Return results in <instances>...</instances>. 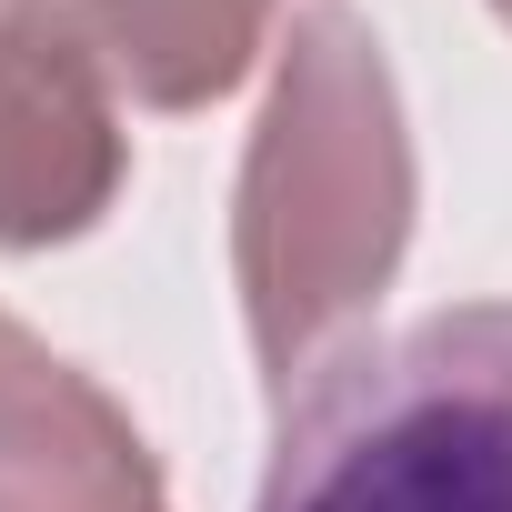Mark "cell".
Segmentation results:
<instances>
[{"instance_id":"5b68a950","label":"cell","mask_w":512,"mask_h":512,"mask_svg":"<svg viewBox=\"0 0 512 512\" xmlns=\"http://www.w3.org/2000/svg\"><path fill=\"white\" fill-rule=\"evenodd\" d=\"M111 111H211L251 81L272 0H11Z\"/></svg>"},{"instance_id":"8992f818","label":"cell","mask_w":512,"mask_h":512,"mask_svg":"<svg viewBox=\"0 0 512 512\" xmlns=\"http://www.w3.org/2000/svg\"><path fill=\"white\" fill-rule=\"evenodd\" d=\"M492 21H502V31H512V0H492Z\"/></svg>"},{"instance_id":"277c9868","label":"cell","mask_w":512,"mask_h":512,"mask_svg":"<svg viewBox=\"0 0 512 512\" xmlns=\"http://www.w3.org/2000/svg\"><path fill=\"white\" fill-rule=\"evenodd\" d=\"M121 111L0 0V251H61L121 201Z\"/></svg>"},{"instance_id":"6da1fadb","label":"cell","mask_w":512,"mask_h":512,"mask_svg":"<svg viewBox=\"0 0 512 512\" xmlns=\"http://www.w3.org/2000/svg\"><path fill=\"white\" fill-rule=\"evenodd\" d=\"M412 121L352 0H302L231 191V282L272 402L362 342L412 251Z\"/></svg>"},{"instance_id":"7a4b0ae2","label":"cell","mask_w":512,"mask_h":512,"mask_svg":"<svg viewBox=\"0 0 512 512\" xmlns=\"http://www.w3.org/2000/svg\"><path fill=\"white\" fill-rule=\"evenodd\" d=\"M251 512H512V302L422 312L302 372Z\"/></svg>"},{"instance_id":"3957f363","label":"cell","mask_w":512,"mask_h":512,"mask_svg":"<svg viewBox=\"0 0 512 512\" xmlns=\"http://www.w3.org/2000/svg\"><path fill=\"white\" fill-rule=\"evenodd\" d=\"M0 512H171L141 422L0 312Z\"/></svg>"}]
</instances>
